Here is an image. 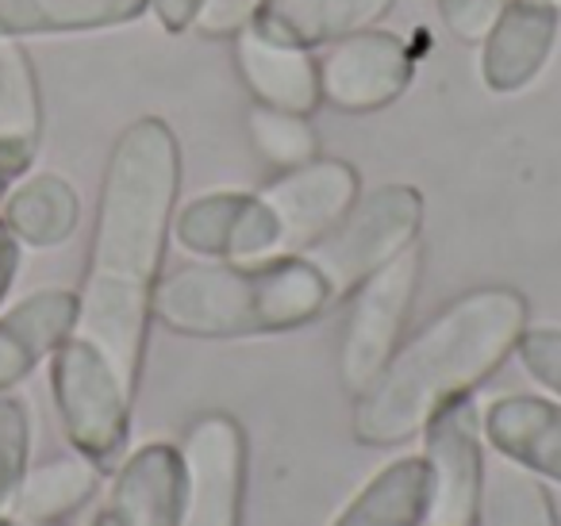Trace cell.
Here are the masks:
<instances>
[{
	"label": "cell",
	"mask_w": 561,
	"mask_h": 526,
	"mask_svg": "<svg viewBox=\"0 0 561 526\" xmlns=\"http://www.w3.org/2000/svg\"><path fill=\"white\" fill-rule=\"evenodd\" d=\"M147 9L150 0H0V39L108 32Z\"/></svg>",
	"instance_id": "cell-19"
},
{
	"label": "cell",
	"mask_w": 561,
	"mask_h": 526,
	"mask_svg": "<svg viewBox=\"0 0 561 526\" xmlns=\"http://www.w3.org/2000/svg\"><path fill=\"white\" fill-rule=\"evenodd\" d=\"M423 273V250L412 242L392 262H385L374 277L354 288L351 316H346L343 346H339V380L351 396H362L377 380V373L397 354L400 331L412 311L415 288Z\"/></svg>",
	"instance_id": "cell-7"
},
{
	"label": "cell",
	"mask_w": 561,
	"mask_h": 526,
	"mask_svg": "<svg viewBox=\"0 0 561 526\" xmlns=\"http://www.w3.org/2000/svg\"><path fill=\"white\" fill-rule=\"evenodd\" d=\"M43 96L35 62L20 39H0V142H39Z\"/></svg>",
	"instance_id": "cell-22"
},
{
	"label": "cell",
	"mask_w": 561,
	"mask_h": 526,
	"mask_svg": "<svg viewBox=\"0 0 561 526\" xmlns=\"http://www.w3.org/2000/svg\"><path fill=\"white\" fill-rule=\"evenodd\" d=\"M558 20L561 16L553 0H504L500 16L484 32V89L496 96L527 89L550 62V50L558 43Z\"/></svg>",
	"instance_id": "cell-11"
},
{
	"label": "cell",
	"mask_w": 561,
	"mask_h": 526,
	"mask_svg": "<svg viewBox=\"0 0 561 526\" xmlns=\"http://www.w3.org/2000/svg\"><path fill=\"white\" fill-rule=\"evenodd\" d=\"M234 58L250 93L262 101V108L293 112V116H312L320 104V70L297 47L262 39L257 32L242 27L234 35Z\"/></svg>",
	"instance_id": "cell-16"
},
{
	"label": "cell",
	"mask_w": 561,
	"mask_h": 526,
	"mask_svg": "<svg viewBox=\"0 0 561 526\" xmlns=\"http://www.w3.org/2000/svg\"><path fill=\"white\" fill-rule=\"evenodd\" d=\"M101 465L81 457L78 449L62 457H47L39 465H27V472L16 484V495L9 503V515L20 518L24 526L66 523L101 492Z\"/></svg>",
	"instance_id": "cell-18"
},
{
	"label": "cell",
	"mask_w": 561,
	"mask_h": 526,
	"mask_svg": "<svg viewBox=\"0 0 561 526\" xmlns=\"http://www.w3.org/2000/svg\"><path fill=\"white\" fill-rule=\"evenodd\" d=\"M0 526H24V523H20V518H12L9 511H0Z\"/></svg>",
	"instance_id": "cell-33"
},
{
	"label": "cell",
	"mask_w": 561,
	"mask_h": 526,
	"mask_svg": "<svg viewBox=\"0 0 561 526\" xmlns=\"http://www.w3.org/2000/svg\"><path fill=\"white\" fill-rule=\"evenodd\" d=\"M481 438L504 461L561 484V403L546 396H500L484 408Z\"/></svg>",
	"instance_id": "cell-13"
},
{
	"label": "cell",
	"mask_w": 561,
	"mask_h": 526,
	"mask_svg": "<svg viewBox=\"0 0 561 526\" xmlns=\"http://www.w3.org/2000/svg\"><path fill=\"white\" fill-rule=\"evenodd\" d=\"M481 518L484 526H561L553 495L542 484V477L512 461H504L496 472L484 477Z\"/></svg>",
	"instance_id": "cell-21"
},
{
	"label": "cell",
	"mask_w": 561,
	"mask_h": 526,
	"mask_svg": "<svg viewBox=\"0 0 561 526\" xmlns=\"http://www.w3.org/2000/svg\"><path fill=\"white\" fill-rule=\"evenodd\" d=\"M358 204V170L339 158H316L270 188L247 196L239 219L231 265H262L277 258L305 254L331 227L343 224L346 211Z\"/></svg>",
	"instance_id": "cell-4"
},
{
	"label": "cell",
	"mask_w": 561,
	"mask_h": 526,
	"mask_svg": "<svg viewBox=\"0 0 561 526\" xmlns=\"http://www.w3.org/2000/svg\"><path fill=\"white\" fill-rule=\"evenodd\" d=\"M443 24L458 35L461 43L484 39V32L492 27V20L500 16L504 0H435Z\"/></svg>",
	"instance_id": "cell-27"
},
{
	"label": "cell",
	"mask_w": 561,
	"mask_h": 526,
	"mask_svg": "<svg viewBox=\"0 0 561 526\" xmlns=\"http://www.w3.org/2000/svg\"><path fill=\"white\" fill-rule=\"evenodd\" d=\"M335 285L312 250L262 265H185L158 281L150 316L185 339H254L320 319Z\"/></svg>",
	"instance_id": "cell-3"
},
{
	"label": "cell",
	"mask_w": 561,
	"mask_h": 526,
	"mask_svg": "<svg viewBox=\"0 0 561 526\" xmlns=\"http://www.w3.org/2000/svg\"><path fill=\"white\" fill-rule=\"evenodd\" d=\"M204 0H150V9H154L158 24L165 27V32H185V27H193L196 12H201Z\"/></svg>",
	"instance_id": "cell-30"
},
{
	"label": "cell",
	"mask_w": 561,
	"mask_h": 526,
	"mask_svg": "<svg viewBox=\"0 0 561 526\" xmlns=\"http://www.w3.org/2000/svg\"><path fill=\"white\" fill-rule=\"evenodd\" d=\"M20 242L12 239V231L4 224H0V304H4V296H9L12 281H16V270H20Z\"/></svg>",
	"instance_id": "cell-31"
},
{
	"label": "cell",
	"mask_w": 561,
	"mask_h": 526,
	"mask_svg": "<svg viewBox=\"0 0 561 526\" xmlns=\"http://www.w3.org/2000/svg\"><path fill=\"white\" fill-rule=\"evenodd\" d=\"M527 331V300L515 288H477L435 316L354 403L358 446L389 449L431 423L438 408L492 377Z\"/></svg>",
	"instance_id": "cell-2"
},
{
	"label": "cell",
	"mask_w": 561,
	"mask_h": 526,
	"mask_svg": "<svg viewBox=\"0 0 561 526\" xmlns=\"http://www.w3.org/2000/svg\"><path fill=\"white\" fill-rule=\"evenodd\" d=\"M181 492H185L181 446L147 442L119 461L108 507L127 526H173L181 511Z\"/></svg>",
	"instance_id": "cell-15"
},
{
	"label": "cell",
	"mask_w": 561,
	"mask_h": 526,
	"mask_svg": "<svg viewBox=\"0 0 561 526\" xmlns=\"http://www.w3.org/2000/svg\"><path fill=\"white\" fill-rule=\"evenodd\" d=\"M415 62L389 32H354L328 50L320 66V96L343 112L389 108L412 85Z\"/></svg>",
	"instance_id": "cell-10"
},
{
	"label": "cell",
	"mask_w": 561,
	"mask_h": 526,
	"mask_svg": "<svg viewBox=\"0 0 561 526\" xmlns=\"http://www.w3.org/2000/svg\"><path fill=\"white\" fill-rule=\"evenodd\" d=\"M0 224L27 250H55L81 224V196L62 173H27L0 204Z\"/></svg>",
	"instance_id": "cell-17"
},
{
	"label": "cell",
	"mask_w": 561,
	"mask_h": 526,
	"mask_svg": "<svg viewBox=\"0 0 561 526\" xmlns=\"http://www.w3.org/2000/svg\"><path fill=\"white\" fill-rule=\"evenodd\" d=\"M515 354H519L523 369L546 385L550 392L561 396V331L558 327H527L523 339L515 342Z\"/></svg>",
	"instance_id": "cell-26"
},
{
	"label": "cell",
	"mask_w": 561,
	"mask_h": 526,
	"mask_svg": "<svg viewBox=\"0 0 561 526\" xmlns=\"http://www.w3.org/2000/svg\"><path fill=\"white\" fill-rule=\"evenodd\" d=\"M93 526H127V523H124V518H119V515H116V511H112V507H104L101 515L93 518Z\"/></svg>",
	"instance_id": "cell-32"
},
{
	"label": "cell",
	"mask_w": 561,
	"mask_h": 526,
	"mask_svg": "<svg viewBox=\"0 0 561 526\" xmlns=\"http://www.w3.org/2000/svg\"><path fill=\"white\" fill-rule=\"evenodd\" d=\"M35 155H39V142H20V139L0 142V204H4L9 188L16 185L20 178H27Z\"/></svg>",
	"instance_id": "cell-29"
},
{
	"label": "cell",
	"mask_w": 561,
	"mask_h": 526,
	"mask_svg": "<svg viewBox=\"0 0 561 526\" xmlns=\"http://www.w3.org/2000/svg\"><path fill=\"white\" fill-rule=\"evenodd\" d=\"M423 227V193L412 185H381L362 196L343 224L331 227L316 247L323 273L335 285V296H351L366 277H374L385 262L420 239Z\"/></svg>",
	"instance_id": "cell-6"
},
{
	"label": "cell",
	"mask_w": 561,
	"mask_h": 526,
	"mask_svg": "<svg viewBox=\"0 0 561 526\" xmlns=\"http://www.w3.org/2000/svg\"><path fill=\"white\" fill-rule=\"evenodd\" d=\"M250 139H254L257 155L277 170H297V165L316 162L320 155V139H316L308 116H293V112L254 108L250 112Z\"/></svg>",
	"instance_id": "cell-24"
},
{
	"label": "cell",
	"mask_w": 561,
	"mask_h": 526,
	"mask_svg": "<svg viewBox=\"0 0 561 526\" xmlns=\"http://www.w3.org/2000/svg\"><path fill=\"white\" fill-rule=\"evenodd\" d=\"M181 193V147L165 119L124 127L104 165L93 242L78 288L73 334L93 342L124 385L139 388L150 334V304L162 281L165 239Z\"/></svg>",
	"instance_id": "cell-1"
},
{
	"label": "cell",
	"mask_w": 561,
	"mask_h": 526,
	"mask_svg": "<svg viewBox=\"0 0 561 526\" xmlns=\"http://www.w3.org/2000/svg\"><path fill=\"white\" fill-rule=\"evenodd\" d=\"M257 4H262V0H204L193 27L201 35H211V39H219V35H239L242 27L250 24V16L257 12Z\"/></svg>",
	"instance_id": "cell-28"
},
{
	"label": "cell",
	"mask_w": 561,
	"mask_h": 526,
	"mask_svg": "<svg viewBox=\"0 0 561 526\" xmlns=\"http://www.w3.org/2000/svg\"><path fill=\"white\" fill-rule=\"evenodd\" d=\"M185 492L173 526H242L247 495V434L239 419L211 411L181 442Z\"/></svg>",
	"instance_id": "cell-9"
},
{
	"label": "cell",
	"mask_w": 561,
	"mask_h": 526,
	"mask_svg": "<svg viewBox=\"0 0 561 526\" xmlns=\"http://www.w3.org/2000/svg\"><path fill=\"white\" fill-rule=\"evenodd\" d=\"M50 396L66 442L101 469L119 465L131 438L135 392L93 342L70 334L50 354Z\"/></svg>",
	"instance_id": "cell-5"
},
{
	"label": "cell",
	"mask_w": 561,
	"mask_h": 526,
	"mask_svg": "<svg viewBox=\"0 0 561 526\" xmlns=\"http://www.w3.org/2000/svg\"><path fill=\"white\" fill-rule=\"evenodd\" d=\"M423 461L431 477L427 523L423 526H477L484 492L481 411L473 396H458L423 426Z\"/></svg>",
	"instance_id": "cell-8"
},
{
	"label": "cell",
	"mask_w": 561,
	"mask_h": 526,
	"mask_svg": "<svg viewBox=\"0 0 561 526\" xmlns=\"http://www.w3.org/2000/svg\"><path fill=\"white\" fill-rule=\"evenodd\" d=\"M32 526H62V523H32Z\"/></svg>",
	"instance_id": "cell-34"
},
{
	"label": "cell",
	"mask_w": 561,
	"mask_h": 526,
	"mask_svg": "<svg viewBox=\"0 0 561 526\" xmlns=\"http://www.w3.org/2000/svg\"><path fill=\"white\" fill-rule=\"evenodd\" d=\"M78 323V293L70 288H39L0 311V392L24 385Z\"/></svg>",
	"instance_id": "cell-12"
},
{
	"label": "cell",
	"mask_w": 561,
	"mask_h": 526,
	"mask_svg": "<svg viewBox=\"0 0 561 526\" xmlns=\"http://www.w3.org/2000/svg\"><path fill=\"white\" fill-rule=\"evenodd\" d=\"M32 408L12 392H0V511H9L20 477L32 465Z\"/></svg>",
	"instance_id": "cell-25"
},
{
	"label": "cell",
	"mask_w": 561,
	"mask_h": 526,
	"mask_svg": "<svg viewBox=\"0 0 561 526\" xmlns=\"http://www.w3.org/2000/svg\"><path fill=\"white\" fill-rule=\"evenodd\" d=\"M250 193H208L196 196L193 204L178 211L173 219V235L178 242L196 258H216L227 262L234 250V235H239V219L247 208Z\"/></svg>",
	"instance_id": "cell-23"
},
{
	"label": "cell",
	"mask_w": 561,
	"mask_h": 526,
	"mask_svg": "<svg viewBox=\"0 0 561 526\" xmlns=\"http://www.w3.org/2000/svg\"><path fill=\"white\" fill-rule=\"evenodd\" d=\"M431 477L427 461L397 457L366 480L358 495L331 518V526H423L427 523Z\"/></svg>",
	"instance_id": "cell-20"
},
{
	"label": "cell",
	"mask_w": 561,
	"mask_h": 526,
	"mask_svg": "<svg viewBox=\"0 0 561 526\" xmlns=\"http://www.w3.org/2000/svg\"><path fill=\"white\" fill-rule=\"evenodd\" d=\"M397 0H262L250 16V32L280 47H328L385 16Z\"/></svg>",
	"instance_id": "cell-14"
}]
</instances>
